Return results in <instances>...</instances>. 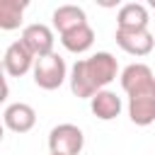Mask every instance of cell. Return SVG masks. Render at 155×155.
Returning a JSON list of instances; mask_svg holds the SVG:
<instances>
[{"label": "cell", "instance_id": "obj_1", "mask_svg": "<svg viewBox=\"0 0 155 155\" xmlns=\"http://www.w3.org/2000/svg\"><path fill=\"white\" fill-rule=\"evenodd\" d=\"M121 87L128 94V116L136 126L155 121V75L145 63H131L121 73Z\"/></svg>", "mask_w": 155, "mask_h": 155}, {"label": "cell", "instance_id": "obj_2", "mask_svg": "<svg viewBox=\"0 0 155 155\" xmlns=\"http://www.w3.org/2000/svg\"><path fill=\"white\" fill-rule=\"evenodd\" d=\"M119 73V63L111 53L99 51L90 58L75 61L70 70V90L75 97L92 99L97 92H102Z\"/></svg>", "mask_w": 155, "mask_h": 155}, {"label": "cell", "instance_id": "obj_3", "mask_svg": "<svg viewBox=\"0 0 155 155\" xmlns=\"http://www.w3.org/2000/svg\"><path fill=\"white\" fill-rule=\"evenodd\" d=\"M85 145V136L75 124H58L48 133L51 155H80Z\"/></svg>", "mask_w": 155, "mask_h": 155}, {"label": "cell", "instance_id": "obj_4", "mask_svg": "<svg viewBox=\"0 0 155 155\" xmlns=\"http://www.w3.org/2000/svg\"><path fill=\"white\" fill-rule=\"evenodd\" d=\"M65 80V61L58 53H48L44 58H36L34 63V82L41 90H56Z\"/></svg>", "mask_w": 155, "mask_h": 155}, {"label": "cell", "instance_id": "obj_5", "mask_svg": "<svg viewBox=\"0 0 155 155\" xmlns=\"http://www.w3.org/2000/svg\"><path fill=\"white\" fill-rule=\"evenodd\" d=\"M34 58H44L48 53H53V31L46 24H27L22 29V39H19Z\"/></svg>", "mask_w": 155, "mask_h": 155}, {"label": "cell", "instance_id": "obj_6", "mask_svg": "<svg viewBox=\"0 0 155 155\" xmlns=\"http://www.w3.org/2000/svg\"><path fill=\"white\" fill-rule=\"evenodd\" d=\"M116 44L131 56H148L155 46L150 29H116Z\"/></svg>", "mask_w": 155, "mask_h": 155}, {"label": "cell", "instance_id": "obj_7", "mask_svg": "<svg viewBox=\"0 0 155 155\" xmlns=\"http://www.w3.org/2000/svg\"><path fill=\"white\" fill-rule=\"evenodd\" d=\"M34 63H36V58L31 56V51L22 41H12L7 46V51H5V56H2V68L12 78L24 75L29 68H34Z\"/></svg>", "mask_w": 155, "mask_h": 155}, {"label": "cell", "instance_id": "obj_8", "mask_svg": "<svg viewBox=\"0 0 155 155\" xmlns=\"http://www.w3.org/2000/svg\"><path fill=\"white\" fill-rule=\"evenodd\" d=\"M2 121H5V126H7L10 131H15V133H27V131H31L34 124H36V111H34L29 104H24V102H15V104L5 107Z\"/></svg>", "mask_w": 155, "mask_h": 155}, {"label": "cell", "instance_id": "obj_9", "mask_svg": "<svg viewBox=\"0 0 155 155\" xmlns=\"http://www.w3.org/2000/svg\"><path fill=\"white\" fill-rule=\"evenodd\" d=\"M90 109L97 119L111 121L121 114V97H116V92H111V90H102L90 99Z\"/></svg>", "mask_w": 155, "mask_h": 155}, {"label": "cell", "instance_id": "obj_10", "mask_svg": "<svg viewBox=\"0 0 155 155\" xmlns=\"http://www.w3.org/2000/svg\"><path fill=\"white\" fill-rule=\"evenodd\" d=\"M148 10L140 2H126L119 10L116 17V29H148Z\"/></svg>", "mask_w": 155, "mask_h": 155}, {"label": "cell", "instance_id": "obj_11", "mask_svg": "<svg viewBox=\"0 0 155 155\" xmlns=\"http://www.w3.org/2000/svg\"><path fill=\"white\" fill-rule=\"evenodd\" d=\"M82 24H87V17H85L82 7H78V5H61V7L53 10V27L61 34H65V31H70L75 27H82Z\"/></svg>", "mask_w": 155, "mask_h": 155}, {"label": "cell", "instance_id": "obj_12", "mask_svg": "<svg viewBox=\"0 0 155 155\" xmlns=\"http://www.w3.org/2000/svg\"><path fill=\"white\" fill-rule=\"evenodd\" d=\"M61 44L70 51V53H85L92 44H94V31L90 24H82V27H75L65 34H61Z\"/></svg>", "mask_w": 155, "mask_h": 155}, {"label": "cell", "instance_id": "obj_13", "mask_svg": "<svg viewBox=\"0 0 155 155\" xmlns=\"http://www.w3.org/2000/svg\"><path fill=\"white\" fill-rule=\"evenodd\" d=\"M27 10V2L19 0H0V29L10 31L22 24V15Z\"/></svg>", "mask_w": 155, "mask_h": 155}, {"label": "cell", "instance_id": "obj_14", "mask_svg": "<svg viewBox=\"0 0 155 155\" xmlns=\"http://www.w3.org/2000/svg\"><path fill=\"white\" fill-rule=\"evenodd\" d=\"M150 5H153V7H155V0H150Z\"/></svg>", "mask_w": 155, "mask_h": 155}]
</instances>
